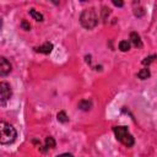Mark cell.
Instances as JSON below:
<instances>
[{
    "mask_svg": "<svg viewBox=\"0 0 157 157\" xmlns=\"http://www.w3.org/2000/svg\"><path fill=\"white\" fill-rule=\"evenodd\" d=\"M80 23L82 25V27H85L86 29H92L97 26L98 23V17L96 13V10L93 7L90 9H85L80 16Z\"/></svg>",
    "mask_w": 157,
    "mask_h": 157,
    "instance_id": "obj_1",
    "label": "cell"
},
{
    "mask_svg": "<svg viewBox=\"0 0 157 157\" xmlns=\"http://www.w3.org/2000/svg\"><path fill=\"white\" fill-rule=\"evenodd\" d=\"M0 131H1V135H0V144L1 145L12 144L16 140L17 132L12 125H10L5 121H1L0 123Z\"/></svg>",
    "mask_w": 157,
    "mask_h": 157,
    "instance_id": "obj_2",
    "label": "cell"
},
{
    "mask_svg": "<svg viewBox=\"0 0 157 157\" xmlns=\"http://www.w3.org/2000/svg\"><path fill=\"white\" fill-rule=\"evenodd\" d=\"M113 132H114L117 140L119 142H121L124 146L131 147L134 145V137H132V135L130 134V131L128 130L126 126H124V125L113 126Z\"/></svg>",
    "mask_w": 157,
    "mask_h": 157,
    "instance_id": "obj_3",
    "label": "cell"
},
{
    "mask_svg": "<svg viewBox=\"0 0 157 157\" xmlns=\"http://www.w3.org/2000/svg\"><path fill=\"white\" fill-rule=\"evenodd\" d=\"M11 96H12V90H11V86L7 83V82H5V81H2V82H0V104L2 105V107H5V104H6V102L11 98Z\"/></svg>",
    "mask_w": 157,
    "mask_h": 157,
    "instance_id": "obj_4",
    "label": "cell"
},
{
    "mask_svg": "<svg viewBox=\"0 0 157 157\" xmlns=\"http://www.w3.org/2000/svg\"><path fill=\"white\" fill-rule=\"evenodd\" d=\"M11 71V64L10 61H7L6 58L1 56L0 58V75L1 76H6L7 74H10Z\"/></svg>",
    "mask_w": 157,
    "mask_h": 157,
    "instance_id": "obj_5",
    "label": "cell"
},
{
    "mask_svg": "<svg viewBox=\"0 0 157 157\" xmlns=\"http://www.w3.org/2000/svg\"><path fill=\"white\" fill-rule=\"evenodd\" d=\"M130 43L136 47V48H141L142 47V42H141V38L140 36L136 33V32H131L130 33Z\"/></svg>",
    "mask_w": 157,
    "mask_h": 157,
    "instance_id": "obj_6",
    "label": "cell"
},
{
    "mask_svg": "<svg viewBox=\"0 0 157 157\" xmlns=\"http://www.w3.org/2000/svg\"><path fill=\"white\" fill-rule=\"evenodd\" d=\"M52 50H53V44L49 42H45L43 45L36 48V52L42 53V54H49V53H52Z\"/></svg>",
    "mask_w": 157,
    "mask_h": 157,
    "instance_id": "obj_7",
    "label": "cell"
},
{
    "mask_svg": "<svg viewBox=\"0 0 157 157\" xmlns=\"http://www.w3.org/2000/svg\"><path fill=\"white\" fill-rule=\"evenodd\" d=\"M150 76H151V72H150V70H148L147 67L141 69V70L137 72V77H139L140 80H146V78H148Z\"/></svg>",
    "mask_w": 157,
    "mask_h": 157,
    "instance_id": "obj_8",
    "label": "cell"
},
{
    "mask_svg": "<svg viewBox=\"0 0 157 157\" xmlns=\"http://www.w3.org/2000/svg\"><path fill=\"white\" fill-rule=\"evenodd\" d=\"M29 16H32L36 21H39V22L43 21V15L40 12H38L37 10H34V9H31L29 10Z\"/></svg>",
    "mask_w": 157,
    "mask_h": 157,
    "instance_id": "obj_9",
    "label": "cell"
},
{
    "mask_svg": "<svg viewBox=\"0 0 157 157\" xmlns=\"http://www.w3.org/2000/svg\"><path fill=\"white\" fill-rule=\"evenodd\" d=\"M91 107H92V103L87 99H83L78 103V108L82 109V110H88V109H91Z\"/></svg>",
    "mask_w": 157,
    "mask_h": 157,
    "instance_id": "obj_10",
    "label": "cell"
},
{
    "mask_svg": "<svg viewBox=\"0 0 157 157\" xmlns=\"http://www.w3.org/2000/svg\"><path fill=\"white\" fill-rule=\"evenodd\" d=\"M119 49L121 52H128L130 49V42L129 40H120L119 42Z\"/></svg>",
    "mask_w": 157,
    "mask_h": 157,
    "instance_id": "obj_11",
    "label": "cell"
},
{
    "mask_svg": "<svg viewBox=\"0 0 157 157\" xmlns=\"http://www.w3.org/2000/svg\"><path fill=\"white\" fill-rule=\"evenodd\" d=\"M45 147H47V150L55 147V140H54L52 136H48V137L45 139Z\"/></svg>",
    "mask_w": 157,
    "mask_h": 157,
    "instance_id": "obj_12",
    "label": "cell"
},
{
    "mask_svg": "<svg viewBox=\"0 0 157 157\" xmlns=\"http://www.w3.org/2000/svg\"><path fill=\"white\" fill-rule=\"evenodd\" d=\"M56 117H58V120H59L60 123H66V121L69 120L67 115H66V114H65V112H63V110H61V112H59Z\"/></svg>",
    "mask_w": 157,
    "mask_h": 157,
    "instance_id": "obj_13",
    "label": "cell"
},
{
    "mask_svg": "<svg viewBox=\"0 0 157 157\" xmlns=\"http://www.w3.org/2000/svg\"><path fill=\"white\" fill-rule=\"evenodd\" d=\"M156 58H157V55H150V56H146V58L142 60V65H150Z\"/></svg>",
    "mask_w": 157,
    "mask_h": 157,
    "instance_id": "obj_14",
    "label": "cell"
},
{
    "mask_svg": "<svg viewBox=\"0 0 157 157\" xmlns=\"http://www.w3.org/2000/svg\"><path fill=\"white\" fill-rule=\"evenodd\" d=\"M109 13H110V11H109V9H107V7H103V10H102V18L105 21L107 18H108V16H109Z\"/></svg>",
    "mask_w": 157,
    "mask_h": 157,
    "instance_id": "obj_15",
    "label": "cell"
},
{
    "mask_svg": "<svg viewBox=\"0 0 157 157\" xmlns=\"http://www.w3.org/2000/svg\"><path fill=\"white\" fill-rule=\"evenodd\" d=\"M21 27H22L25 31H29V29H31V25H29L26 20H22V21H21Z\"/></svg>",
    "mask_w": 157,
    "mask_h": 157,
    "instance_id": "obj_16",
    "label": "cell"
},
{
    "mask_svg": "<svg viewBox=\"0 0 157 157\" xmlns=\"http://www.w3.org/2000/svg\"><path fill=\"white\" fill-rule=\"evenodd\" d=\"M134 13H135V16H137V17H141V16L145 13V10H144L142 7H140V9H136V10H134Z\"/></svg>",
    "mask_w": 157,
    "mask_h": 157,
    "instance_id": "obj_17",
    "label": "cell"
},
{
    "mask_svg": "<svg viewBox=\"0 0 157 157\" xmlns=\"http://www.w3.org/2000/svg\"><path fill=\"white\" fill-rule=\"evenodd\" d=\"M113 4H114L115 6H120V7L124 5V4H123V1H115V0H113Z\"/></svg>",
    "mask_w": 157,
    "mask_h": 157,
    "instance_id": "obj_18",
    "label": "cell"
},
{
    "mask_svg": "<svg viewBox=\"0 0 157 157\" xmlns=\"http://www.w3.org/2000/svg\"><path fill=\"white\" fill-rule=\"evenodd\" d=\"M56 157H74V156L70 155V153H61V155H59V156H56Z\"/></svg>",
    "mask_w": 157,
    "mask_h": 157,
    "instance_id": "obj_19",
    "label": "cell"
}]
</instances>
